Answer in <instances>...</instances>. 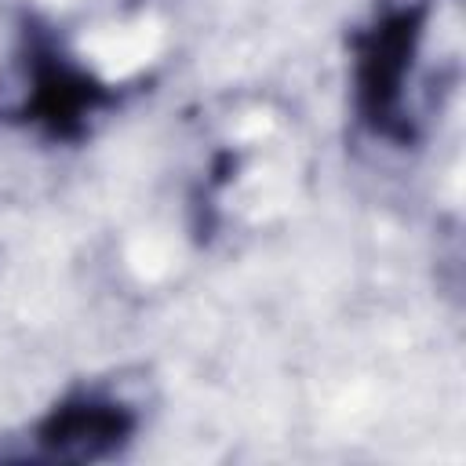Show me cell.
Here are the masks:
<instances>
[{
    "mask_svg": "<svg viewBox=\"0 0 466 466\" xmlns=\"http://www.w3.org/2000/svg\"><path fill=\"white\" fill-rule=\"evenodd\" d=\"M426 18L430 0H386L353 36V109L375 138L408 142L415 131L408 95Z\"/></svg>",
    "mask_w": 466,
    "mask_h": 466,
    "instance_id": "1",
    "label": "cell"
},
{
    "mask_svg": "<svg viewBox=\"0 0 466 466\" xmlns=\"http://www.w3.org/2000/svg\"><path fill=\"white\" fill-rule=\"evenodd\" d=\"M22 98L18 116L55 138H76L87 131V120L109 106L106 84L87 69L66 58L51 40H33L22 58Z\"/></svg>",
    "mask_w": 466,
    "mask_h": 466,
    "instance_id": "3",
    "label": "cell"
},
{
    "mask_svg": "<svg viewBox=\"0 0 466 466\" xmlns=\"http://www.w3.org/2000/svg\"><path fill=\"white\" fill-rule=\"evenodd\" d=\"M138 430V411L109 390H76L40 415L25 448H11L4 459H47V462H95L116 455Z\"/></svg>",
    "mask_w": 466,
    "mask_h": 466,
    "instance_id": "2",
    "label": "cell"
}]
</instances>
